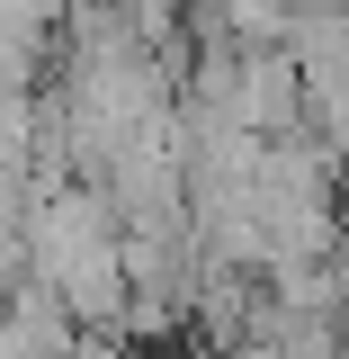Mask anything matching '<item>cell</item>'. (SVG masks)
<instances>
[{
	"label": "cell",
	"mask_w": 349,
	"mask_h": 359,
	"mask_svg": "<svg viewBox=\"0 0 349 359\" xmlns=\"http://www.w3.org/2000/svg\"><path fill=\"white\" fill-rule=\"evenodd\" d=\"M224 117L251 135H287L305 117V90H296V63L287 45H233V90H224Z\"/></svg>",
	"instance_id": "6da1fadb"
},
{
	"label": "cell",
	"mask_w": 349,
	"mask_h": 359,
	"mask_svg": "<svg viewBox=\"0 0 349 359\" xmlns=\"http://www.w3.org/2000/svg\"><path fill=\"white\" fill-rule=\"evenodd\" d=\"M0 323H9V341H18L27 359H63V351H72V332H81V323L63 314V297L45 287L36 269L0 278Z\"/></svg>",
	"instance_id": "7a4b0ae2"
},
{
	"label": "cell",
	"mask_w": 349,
	"mask_h": 359,
	"mask_svg": "<svg viewBox=\"0 0 349 359\" xmlns=\"http://www.w3.org/2000/svg\"><path fill=\"white\" fill-rule=\"evenodd\" d=\"M126 359H188V351H171V341H143V351H126Z\"/></svg>",
	"instance_id": "3957f363"
}]
</instances>
